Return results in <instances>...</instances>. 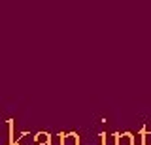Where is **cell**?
<instances>
[{"label": "cell", "instance_id": "3957f363", "mask_svg": "<svg viewBox=\"0 0 151 145\" xmlns=\"http://www.w3.org/2000/svg\"><path fill=\"white\" fill-rule=\"evenodd\" d=\"M117 134L119 132H113V134H106L102 132L100 138H102V145H117Z\"/></svg>", "mask_w": 151, "mask_h": 145}, {"label": "cell", "instance_id": "6da1fadb", "mask_svg": "<svg viewBox=\"0 0 151 145\" xmlns=\"http://www.w3.org/2000/svg\"><path fill=\"white\" fill-rule=\"evenodd\" d=\"M60 145H79V134L78 132H63V139H60Z\"/></svg>", "mask_w": 151, "mask_h": 145}, {"label": "cell", "instance_id": "7a4b0ae2", "mask_svg": "<svg viewBox=\"0 0 151 145\" xmlns=\"http://www.w3.org/2000/svg\"><path fill=\"white\" fill-rule=\"evenodd\" d=\"M134 143H136V138L132 132L117 134V145H134Z\"/></svg>", "mask_w": 151, "mask_h": 145}, {"label": "cell", "instance_id": "8992f818", "mask_svg": "<svg viewBox=\"0 0 151 145\" xmlns=\"http://www.w3.org/2000/svg\"><path fill=\"white\" fill-rule=\"evenodd\" d=\"M36 145H51V141H47V143H36Z\"/></svg>", "mask_w": 151, "mask_h": 145}, {"label": "cell", "instance_id": "277c9868", "mask_svg": "<svg viewBox=\"0 0 151 145\" xmlns=\"http://www.w3.org/2000/svg\"><path fill=\"white\" fill-rule=\"evenodd\" d=\"M138 138H140V145H151V134L147 132L145 126H142V128H140Z\"/></svg>", "mask_w": 151, "mask_h": 145}, {"label": "cell", "instance_id": "5b68a950", "mask_svg": "<svg viewBox=\"0 0 151 145\" xmlns=\"http://www.w3.org/2000/svg\"><path fill=\"white\" fill-rule=\"evenodd\" d=\"M34 141L36 143H47V141H51V134L49 132H38L34 136Z\"/></svg>", "mask_w": 151, "mask_h": 145}]
</instances>
